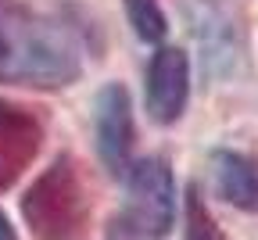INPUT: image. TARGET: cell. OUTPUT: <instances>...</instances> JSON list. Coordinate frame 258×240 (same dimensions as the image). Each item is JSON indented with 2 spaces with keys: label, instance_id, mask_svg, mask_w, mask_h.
<instances>
[{
  "label": "cell",
  "instance_id": "obj_1",
  "mask_svg": "<svg viewBox=\"0 0 258 240\" xmlns=\"http://www.w3.org/2000/svg\"><path fill=\"white\" fill-rule=\"evenodd\" d=\"M93 22L79 8L43 0H0V83L69 90L93 50Z\"/></svg>",
  "mask_w": 258,
  "mask_h": 240
},
{
  "label": "cell",
  "instance_id": "obj_2",
  "mask_svg": "<svg viewBox=\"0 0 258 240\" xmlns=\"http://www.w3.org/2000/svg\"><path fill=\"white\" fill-rule=\"evenodd\" d=\"M22 215L36 240H79L90 222V187L72 154H57L22 197Z\"/></svg>",
  "mask_w": 258,
  "mask_h": 240
},
{
  "label": "cell",
  "instance_id": "obj_3",
  "mask_svg": "<svg viewBox=\"0 0 258 240\" xmlns=\"http://www.w3.org/2000/svg\"><path fill=\"white\" fill-rule=\"evenodd\" d=\"M125 219L137 233L165 236L176 222V179L165 158L147 154L125 172Z\"/></svg>",
  "mask_w": 258,
  "mask_h": 240
},
{
  "label": "cell",
  "instance_id": "obj_4",
  "mask_svg": "<svg viewBox=\"0 0 258 240\" xmlns=\"http://www.w3.org/2000/svg\"><path fill=\"white\" fill-rule=\"evenodd\" d=\"M133 144H137L133 97H129V90L122 83H104L93 97V147L111 176L129 172Z\"/></svg>",
  "mask_w": 258,
  "mask_h": 240
},
{
  "label": "cell",
  "instance_id": "obj_5",
  "mask_svg": "<svg viewBox=\"0 0 258 240\" xmlns=\"http://www.w3.org/2000/svg\"><path fill=\"white\" fill-rule=\"evenodd\" d=\"M190 54L183 47H158L147 65L144 79V104L151 122L158 126H176L186 115L190 104Z\"/></svg>",
  "mask_w": 258,
  "mask_h": 240
},
{
  "label": "cell",
  "instance_id": "obj_6",
  "mask_svg": "<svg viewBox=\"0 0 258 240\" xmlns=\"http://www.w3.org/2000/svg\"><path fill=\"white\" fill-rule=\"evenodd\" d=\"M190 29L198 36L212 72L237 76V65L244 61V25H240V18L230 8H222L219 0H190Z\"/></svg>",
  "mask_w": 258,
  "mask_h": 240
},
{
  "label": "cell",
  "instance_id": "obj_7",
  "mask_svg": "<svg viewBox=\"0 0 258 240\" xmlns=\"http://www.w3.org/2000/svg\"><path fill=\"white\" fill-rule=\"evenodd\" d=\"M40 147H43V118L18 100L0 97V190H8L36 161Z\"/></svg>",
  "mask_w": 258,
  "mask_h": 240
},
{
  "label": "cell",
  "instance_id": "obj_8",
  "mask_svg": "<svg viewBox=\"0 0 258 240\" xmlns=\"http://www.w3.org/2000/svg\"><path fill=\"white\" fill-rule=\"evenodd\" d=\"M212 187L226 204L240 212H258V158L233 147L212 151Z\"/></svg>",
  "mask_w": 258,
  "mask_h": 240
},
{
  "label": "cell",
  "instance_id": "obj_9",
  "mask_svg": "<svg viewBox=\"0 0 258 240\" xmlns=\"http://www.w3.org/2000/svg\"><path fill=\"white\" fill-rule=\"evenodd\" d=\"M125 18L144 43H161L169 32V15L161 0H125Z\"/></svg>",
  "mask_w": 258,
  "mask_h": 240
},
{
  "label": "cell",
  "instance_id": "obj_10",
  "mask_svg": "<svg viewBox=\"0 0 258 240\" xmlns=\"http://www.w3.org/2000/svg\"><path fill=\"white\" fill-rule=\"evenodd\" d=\"M183 215H186V240H230L222 233V226L215 222L212 208L201 197V187L190 183L186 187V197H183Z\"/></svg>",
  "mask_w": 258,
  "mask_h": 240
},
{
  "label": "cell",
  "instance_id": "obj_11",
  "mask_svg": "<svg viewBox=\"0 0 258 240\" xmlns=\"http://www.w3.org/2000/svg\"><path fill=\"white\" fill-rule=\"evenodd\" d=\"M0 240H18V229L11 226V219L0 212Z\"/></svg>",
  "mask_w": 258,
  "mask_h": 240
}]
</instances>
